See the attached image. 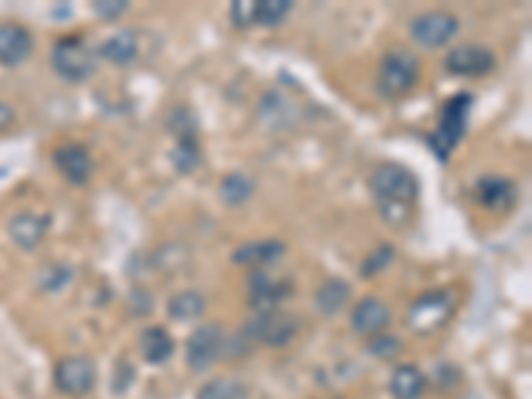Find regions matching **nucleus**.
<instances>
[{"mask_svg": "<svg viewBox=\"0 0 532 399\" xmlns=\"http://www.w3.org/2000/svg\"><path fill=\"white\" fill-rule=\"evenodd\" d=\"M461 22L450 11H429V14L415 16L410 24V35L418 46L423 48H442L458 35Z\"/></svg>", "mask_w": 532, "mask_h": 399, "instance_id": "6e6552de", "label": "nucleus"}, {"mask_svg": "<svg viewBox=\"0 0 532 399\" xmlns=\"http://www.w3.org/2000/svg\"><path fill=\"white\" fill-rule=\"evenodd\" d=\"M205 296L197 290H181L168 301V317L176 322H195L205 314Z\"/></svg>", "mask_w": 532, "mask_h": 399, "instance_id": "5701e85b", "label": "nucleus"}, {"mask_svg": "<svg viewBox=\"0 0 532 399\" xmlns=\"http://www.w3.org/2000/svg\"><path fill=\"white\" fill-rule=\"evenodd\" d=\"M421 80V64L415 59L410 51L405 48H397V51H389V54L381 59V67H378V94L384 99H402L418 86Z\"/></svg>", "mask_w": 532, "mask_h": 399, "instance_id": "20e7f679", "label": "nucleus"}, {"mask_svg": "<svg viewBox=\"0 0 532 399\" xmlns=\"http://www.w3.org/2000/svg\"><path fill=\"white\" fill-rule=\"evenodd\" d=\"M94 11L102 16V19L115 22V19H120V16L126 14L128 3H123V0H99V3H94Z\"/></svg>", "mask_w": 532, "mask_h": 399, "instance_id": "c756f323", "label": "nucleus"}, {"mask_svg": "<svg viewBox=\"0 0 532 399\" xmlns=\"http://www.w3.org/2000/svg\"><path fill=\"white\" fill-rule=\"evenodd\" d=\"M48 232V219L46 216H38V213H16L14 219L8 221V235L14 240L22 251H35L43 237Z\"/></svg>", "mask_w": 532, "mask_h": 399, "instance_id": "2eb2a0df", "label": "nucleus"}, {"mask_svg": "<svg viewBox=\"0 0 532 399\" xmlns=\"http://www.w3.org/2000/svg\"><path fill=\"white\" fill-rule=\"evenodd\" d=\"M445 67L450 75H458V78H482L495 70V54L487 46L463 43L445 56Z\"/></svg>", "mask_w": 532, "mask_h": 399, "instance_id": "9d476101", "label": "nucleus"}, {"mask_svg": "<svg viewBox=\"0 0 532 399\" xmlns=\"http://www.w3.org/2000/svg\"><path fill=\"white\" fill-rule=\"evenodd\" d=\"M298 333V322L293 314L285 312H261L253 322H248V328L243 330V336H248V341L259 346H285L290 344Z\"/></svg>", "mask_w": 532, "mask_h": 399, "instance_id": "0eeeda50", "label": "nucleus"}, {"mask_svg": "<svg viewBox=\"0 0 532 399\" xmlns=\"http://www.w3.org/2000/svg\"><path fill=\"white\" fill-rule=\"evenodd\" d=\"M389 322H392V312L381 298H362L360 304L352 309V330L357 336H381L389 328Z\"/></svg>", "mask_w": 532, "mask_h": 399, "instance_id": "9b49d317", "label": "nucleus"}, {"mask_svg": "<svg viewBox=\"0 0 532 399\" xmlns=\"http://www.w3.org/2000/svg\"><path fill=\"white\" fill-rule=\"evenodd\" d=\"M197 399H248V386L235 378H216L200 389Z\"/></svg>", "mask_w": 532, "mask_h": 399, "instance_id": "393cba45", "label": "nucleus"}, {"mask_svg": "<svg viewBox=\"0 0 532 399\" xmlns=\"http://www.w3.org/2000/svg\"><path fill=\"white\" fill-rule=\"evenodd\" d=\"M392 397L394 399H421V394L426 392V378L415 365H399L392 376Z\"/></svg>", "mask_w": 532, "mask_h": 399, "instance_id": "4be33fe9", "label": "nucleus"}, {"mask_svg": "<svg viewBox=\"0 0 532 399\" xmlns=\"http://www.w3.org/2000/svg\"><path fill=\"white\" fill-rule=\"evenodd\" d=\"M35 48L32 32L22 24H0V64L3 67H19L27 62V56Z\"/></svg>", "mask_w": 532, "mask_h": 399, "instance_id": "ddd939ff", "label": "nucleus"}, {"mask_svg": "<svg viewBox=\"0 0 532 399\" xmlns=\"http://www.w3.org/2000/svg\"><path fill=\"white\" fill-rule=\"evenodd\" d=\"M293 285L290 282L272 280L269 274L253 272L251 277V306L256 312H274L277 306L285 301V296H290Z\"/></svg>", "mask_w": 532, "mask_h": 399, "instance_id": "4468645a", "label": "nucleus"}, {"mask_svg": "<svg viewBox=\"0 0 532 399\" xmlns=\"http://www.w3.org/2000/svg\"><path fill=\"white\" fill-rule=\"evenodd\" d=\"M370 192L376 197L378 208L389 224L405 221L410 205L418 200V181L407 168L394 163L378 165L370 176Z\"/></svg>", "mask_w": 532, "mask_h": 399, "instance_id": "f257e3e1", "label": "nucleus"}, {"mask_svg": "<svg viewBox=\"0 0 532 399\" xmlns=\"http://www.w3.org/2000/svg\"><path fill=\"white\" fill-rule=\"evenodd\" d=\"M11 126H14V110L0 99V133L8 131Z\"/></svg>", "mask_w": 532, "mask_h": 399, "instance_id": "7c9ffc66", "label": "nucleus"}, {"mask_svg": "<svg viewBox=\"0 0 532 399\" xmlns=\"http://www.w3.org/2000/svg\"><path fill=\"white\" fill-rule=\"evenodd\" d=\"M99 54L112 64H131L136 54H139V40H136L131 30H120L104 40L99 46Z\"/></svg>", "mask_w": 532, "mask_h": 399, "instance_id": "412c9836", "label": "nucleus"}, {"mask_svg": "<svg viewBox=\"0 0 532 399\" xmlns=\"http://www.w3.org/2000/svg\"><path fill=\"white\" fill-rule=\"evenodd\" d=\"M232 22L240 30L253 27L256 24V0H237V3H232Z\"/></svg>", "mask_w": 532, "mask_h": 399, "instance_id": "c85d7f7f", "label": "nucleus"}, {"mask_svg": "<svg viewBox=\"0 0 532 399\" xmlns=\"http://www.w3.org/2000/svg\"><path fill=\"white\" fill-rule=\"evenodd\" d=\"M176 133V149H173V165L179 173H192L197 165L203 163V149H200V141H197V128L195 123L179 128H173Z\"/></svg>", "mask_w": 532, "mask_h": 399, "instance_id": "f3484780", "label": "nucleus"}, {"mask_svg": "<svg viewBox=\"0 0 532 399\" xmlns=\"http://www.w3.org/2000/svg\"><path fill=\"white\" fill-rule=\"evenodd\" d=\"M392 261H394L392 245H381L376 253H370L368 259H365V264H362V274H365V277H370V274H378L381 269H386V266L392 264Z\"/></svg>", "mask_w": 532, "mask_h": 399, "instance_id": "cd10ccee", "label": "nucleus"}, {"mask_svg": "<svg viewBox=\"0 0 532 399\" xmlns=\"http://www.w3.org/2000/svg\"><path fill=\"white\" fill-rule=\"evenodd\" d=\"M293 11L290 0H256V24L261 27H280Z\"/></svg>", "mask_w": 532, "mask_h": 399, "instance_id": "a878e982", "label": "nucleus"}, {"mask_svg": "<svg viewBox=\"0 0 532 399\" xmlns=\"http://www.w3.org/2000/svg\"><path fill=\"white\" fill-rule=\"evenodd\" d=\"M285 253H288V248H285V243H280V240H261V243L240 245V248L232 253V261L245 266H269L277 264Z\"/></svg>", "mask_w": 532, "mask_h": 399, "instance_id": "a211bd4d", "label": "nucleus"}, {"mask_svg": "<svg viewBox=\"0 0 532 399\" xmlns=\"http://www.w3.org/2000/svg\"><path fill=\"white\" fill-rule=\"evenodd\" d=\"M471 107H474V96L471 94H458L442 107L439 115V126L434 128V133L429 136V144L434 149V155L445 163L450 152L461 144L466 126H469Z\"/></svg>", "mask_w": 532, "mask_h": 399, "instance_id": "7ed1b4c3", "label": "nucleus"}, {"mask_svg": "<svg viewBox=\"0 0 532 399\" xmlns=\"http://www.w3.org/2000/svg\"><path fill=\"white\" fill-rule=\"evenodd\" d=\"M54 165L59 168L64 179L75 184V187L88 184L91 173H94V160L88 155V149L80 147V144H62V147H56Z\"/></svg>", "mask_w": 532, "mask_h": 399, "instance_id": "f8f14e48", "label": "nucleus"}, {"mask_svg": "<svg viewBox=\"0 0 532 399\" xmlns=\"http://www.w3.org/2000/svg\"><path fill=\"white\" fill-rule=\"evenodd\" d=\"M54 386L64 397L83 399L94 392L96 386V368L94 362L83 354L62 357L54 368Z\"/></svg>", "mask_w": 532, "mask_h": 399, "instance_id": "423d86ee", "label": "nucleus"}, {"mask_svg": "<svg viewBox=\"0 0 532 399\" xmlns=\"http://www.w3.org/2000/svg\"><path fill=\"white\" fill-rule=\"evenodd\" d=\"M458 309V296H455L453 290H429V293H423L410 304L407 309V325L413 333L418 336H431V333H437L450 322V317Z\"/></svg>", "mask_w": 532, "mask_h": 399, "instance_id": "f03ea898", "label": "nucleus"}, {"mask_svg": "<svg viewBox=\"0 0 532 399\" xmlns=\"http://www.w3.org/2000/svg\"><path fill=\"white\" fill-rule=\"evenodd\" d=\"M139 352L149 365H165L176 352V344H173L171 333L165 328H147L141 330Z\"/></svg>", "mask_w": 532, "mask_h": 399, "instance_id": "aec40b11", "label": "nucleus"}, {"mask_svg": "<svg viewBox=\"0 0 532 399\" xmlns=\"http://www.w3.org/2000/svg\"><path fill=\"white\" fill-rule=\"evenodd\" d=\"M51 64L64 80L80 83L96 72V54L80 38H62L51 51Z\"/></svg>", "mask_w": 532, "mask_h": 399, "instance_id": "39448f33", "label": "nucleus"}, {"mask_svg": "<svg viewBox=\"0 0 532 399\" xmlns=\"http://www.w3.org/2000/svg\"><path fill=\"white\" fill-rule=\"evenodd\" d=\"M368 352L373 357H381V360H394L399 352H402V341L397 336H373L368 344Z\"/></svg>", "mask_w": 532, "mask_h": 399, "instance_id": "bb28decb", "label": "nucleus"}, {"mask_svg": "<svg viewBox=\"0 0 532 399\" xmlns=\"http://www.w3.org/2000/svg\"><path fill=\"white\" fill-rule=\"evenodd\" d=\"M349 301H352V285L341 277H330L314 293V304L325 317H336L341 309H346Z\"/></svg>", "mask_w": 532, "mask_h": 399, "instance_id": "6ab92c4d", "label": "nucleus"}, {"mask_svg": "<svg viewBox=\"0 0 532 399\" xmlns=\"http://www.w3.org/2000/svg\"><path fill=\"white\" fill-rule=\"evenodd\" d=\"M224 352V330L216 322H205L189 336L187 341V365L195 373H203L219 360V354Z\"/></svg>", "mask_w": 532, "mask_h": 399, "instance_id": "1a4fd4ad", "label": "nucleus"}, {"mask_svg": "<svg viewBox=\"0 0 532 399\" xmlns=\"http://www.w3.org/2000/svg\"><path fill=\"white\" fill-rule=\"evenodd\" d=\"M477 200L490 211H509L517 203V187L506 176H485L477 184Z\"/></svg>", "mask_w": 532, "mask_h": 399, "instance_id": "dca6fc26", "label": "nucleus"}, {"mask_svg": "<svg viewBox=\"0 0 532 399\" xmlns=\"http://www.w3.org/2000/svg\"><path fill=\"white\" fill-rule=\"evenodd\" d=\"M251 195H253V179L251 176H245V173L235 171L221 181V200L227 205H243Z\"/></svg>", "mask_w": 532, "mask_h": 399, "instance_id": "b1692460", "label": "nucleus"}]
</instances>
